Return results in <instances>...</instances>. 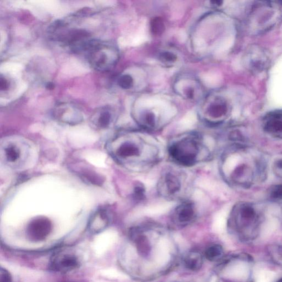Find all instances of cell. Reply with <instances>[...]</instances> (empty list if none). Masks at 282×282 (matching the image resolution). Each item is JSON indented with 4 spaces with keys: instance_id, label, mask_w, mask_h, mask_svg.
<instances>
[{
    "instance_id": "cell-1",
    "label": "cell",
    "mask_w": 282,
    "mask_h": 282,
    "mask_svg": "<svg viewBox=\"0 0 282 282\" xmlns=\"http://www.w3.org/2000/svg\"><path fill=\"white\" fill-rule=\"evenodd\" d=\"M145 132L130 130L117 133L107 144L110 156L133 171H143L155 166L160 160L161 149Z\"/></svg>"
},
{
    "instance_id": "cell-2",
    "label": "cell",
    "mask_w": 282,
    "mask_h": 282,
    "mask_svg": "<svg viewBox=\"0 0 282 282\" xmlns=\"http://www.w3.org/2000/svg\"><path fill=\"white\" fill-rule=\"evenodd\" d=\"M260 152L240 144L229 147L223 153L219 169L222 178L236 187H250L264 178L266 164Z\"/></svg>"
},
{
    "instance_id": "cell-3",
    "label": "cell",
    "mask_w": 282,
    "mask_h": 282,
    "mask_svg": "<svg viewBox=\"0 0 282 282\" xmlns=\"http://www.w3.org/2000/svg\"><path fill=\"white\" fill-rule=\"evenodd\" d=\"M168 153L170 160L183 167L195 166L208 161L212 157L206 139L197 132L182 133L170 140Z\"/></svg>"
},
{
    "instance_id": "cell-4",
    "label": "cell",
    "mask_w": 282,
    "mask_h": 282,
    "mask_svg": "<svg viewBox=\"0 0 282 282\" xmlns=\"http://www.w3.org/2000/svg\"><path fill=\"white\" fill-rule=\"evenodd\" d=\"M189 186L188 176L183 171L170 168L164 170L157 185L159 195L168 200L185 199L186 192Z\"/></svg>"
},
{
    "instance_id": "cell-5",
    "label": "cell",
    "mask_w": 282,
    "mask_h": 282,
    "mask_svg": "<svg viewBox=\"0 0 282 282\" xmlns=\"http://www.w3.org/2000/svg\"><path fill=\"white\" fill-rule=\"evenodd\" d=\"M229 105L220 93H210L205 98L199 109L201 120L210 126H217L224 122L229 114Z\"/></svg>"
},
{
    "instance_id": "cell-6",
    "label": "cell",
    "mask_w": 282,
    "mask_h": 282,
    "mask_svg": "<svg viewBox=\"0 0 282 282\" xmlns=\"http://www.w3.org/2000/svg\"><path fill=\"white\" fill-rule=\"evenodd\" d=\"M229 215V221L241 231H254L259 226L261 215L255 205L239 202L235 204Z\"/></svg>"
},
{
    "instance_id": "cell-7",
    "label": "cell",
    "mask_w": 282,
    "mask_h": 282,
    "mask_svg": "<svg viewBox=\"0 0 282 282\" xmlns=\"http://www.w3.org/2000/svg\"><path fill=\"white\" fill-rule=\"evenodd\" d=\"M102 45L92 41L89 48L87 50L91 52V62L93 66L100 70H106L112 67L118 59V52L113 47L110 46L107 52L102 49Z\"/></svg>"
},
{
    "instance_id": "cell-8",
    "label": "cell",
    "mask_w": 282,
    "mask_h": 282,
    "mask_svg": "<svg viewBox=\"0 0 282 282\" xmlns=\"http://www.w3.org/2000/svg\"><path fill=\"white\" fill-rule=\"evenodd\" d=\"M174 90L179 96L187 100L198 99L202 93L200 82L189 74H182L178 76L174 82Z\"/></svg>"
},
{
    "instance_id": "cell-9",
    "label": "cell",
    "mask_w": 282,
    "mask_h": 282,
    "mask_svg": "<svg viewBox=\"0 0 282 282\" xmlns=\"http://www.w3.org/2000/svg\"><path fill=\"white\" fill-rule=\"evenodd\" d=\"M28 146L20 140L8 139L2 145V156L9 166L18 167L25 161Z\"/></svg>"
},
{
    "instance_id": "cell-10",
    "label": "cell",
    "mask_w": 282,
    "mask_h": 282,
    "mask_svg": "<svg viewBox=\"0 0 282 282\" xmlns=\"http://www.w3.org/2000/svg\"><path fill=\"white\" fill-rule=\"evenodd\" d=\"M52 228V223L49 219L38 217L29 223L27 228V236L34 242H40L49 236Z\"/></svg>"
},
{
    "instance_id": "cell-11",
    "label": "cell",
    "mask_w": 282,
    "mask_h": 282,
    "mask_svg": "<svg viewBox=\"0 0 282 282\" xmlns=\"http://www.w3.org/2000/svg\"><path fill=\"white\" fill-rule=\"evenodd\" d=\"M263 127L270 136L282 139V110H275L264 117Z\"/></svg>"
},
{
    "instance_id": "cell-12",
    "label": "cell",
    "mask_w": 282,
    "mask_h": 282,
    "mask_svg": "<svg viewBox=\"0 0 282 282\" xmlns=\"http://www.w3.org/2000/svg\"><path fill=\"white\" fill-rule=\"evenodd\" d=\"M196 205L189 199H185L180 203L172 210L173 218L181 222L192 220L197 214Z\"/></svg>"
},
{
    "instance_id": "cell-13",
    "label": "cell",
    "mask_w": 282,
    "mask_h": 282,
    "mask_svg": "<svg viewBox=\"0 0 282 282\" xmlns=\"http://www.w3.org/2000/svg\"><path fill=\"white\" fill-rule=\"evenodd\" d=\"M79 266V261L75 256L66 254L56 256L51 263V268L53 271L67 272Z\"/></svg>"
},
{
    "instance_id": "cell-14",
    "label": "cell",
    "mask_w": 282,
    "mask_h": 282,
    "mask_svg": "<svg viewBox=\"0 0 282 282\" xmlns=\"http://www.w3.org/2000/svg\"><path fill=\"white\" fill-rule=\"evenodd\" d=\"M109 217L107 211L99 209L94 214L88 223V228L93 233L101 232L109 225Z\"/></svg>"
},
{
    "instance_id": "cell-15",
    "label": "cell",
    "mask_w": 282,
    "mask_h": 282,
    "mask_svg": "<svg viewBox=\"0 0 282 282\" xmlns=\"http://www.w3.org/2000/svg\"><path fill=\"white\" fill-rule=\"evenodd\" d=\"M170 244L167 239L163 238L158 243L156 251L155 259L160 265H164L170 260Z\"/></svg>"
},
{
    "instance_id": "cell-16",
    "label": "cell",
    "mask_w": 282,
    "mask_h": 282,
    "mask_svg": "<svg viewBox=\"0 0 282 282\" xmlns=\"http://www.w3.org/2000/svg\"><path fill=\"white\" fill-rule=\"evenodd\" d=\"M55 116L58 120L69 125H76L82 121V116L75 110L64 109L63 112L56 113Z\"/></svg>"
},
{
    "instance_id": "cell-17",
    "label": "cell",
    "mask_w": 282,
    "mask_h": 282,
    "mask_svg": "<svg viewBox=\"0 0 282 282\" xmlns=\"http://www.w3.org/2000/svg\"><path fill=\"white\" fill-rule=\"evenodd\" d=\"M112 122V115L109 111H104L98 116L94 123L98 128H106L109 127Z\"/></svg>"
},
{
    "instance_id": "cell-18",
    "label": "cell",
    "mask_w": 282,
    "mask_h": 282,
    "mask_svg": "<svg viewBox=\"0 0 282 282\" xmlns=\"http://www.w3.org/2000/svg\"><path fill=\"white\" fill-rule=\"evenodd\" d=\"M160 61L167 66L172 65L178 61V56L170 51H163L159 55Z\"/></svg>"
},
{
    "instance_id": "cell-19",
    "label": "cell",
    "mask_w": 282,
    "mask_h": 282,
    "mask_svg": "<svg viewBox=\"0 0 282 282\" xmlns=\"http://www.w3.org/2000/svg\"><path fill=\"white\" fill-rule=\"evenodd\" d=\"M151 30L156 35L162 34L165 30V25L161 17H156L151 22Z\"/></svg>"
},
{
    "instance_id": "cell-20",
    "label": "cell",
    "mask_w": 282,
    "mask_h": 282,
    "mask_svg": "<svg viewBox=\"0 0 282 282\" xmlns=\"http://www.w3.org/2000/svg\"><path fill=\"white\" fill-rule=\"evenodd\" d=\"M117 84L123 90H130L134 86V80L131 75L125 74L120 76Z\"/></svg>"
},
{
    "instance_id": "cell-21",
    "label": "cell",
    "mask_w": 282,
    "mask_h": 282,
    "mask_svg": "<svg viewBox=\"0 0 282 282\" xmlns=\"http://www.w3.org/2000/svg\"><path fill=\"white\" fill-rule=\"evenodd\" d=\"M272 170L277 177L282 180V155L276 157L272 163Z\"/></svg>"
},
{
    "instance_id": "cell-22",
    "label": "cell",
    "mask_w": 282,
    "mask_h": 282,
    "mask_svg": "<svg viewBox=\"0 0 282 282\" xmlns=\"http://www.w3.org/2000/svg\"><path fill=\"white\" fill-rule=\"evenodd\" d=\"M270 198L275 201H282V185L273 186L269 192Z\"/></svg>"
},
{
    "instance_id": "cell-23",
    "label": "cell",
    "mask_w": 282,
    "mask_h": 282,
    "mask_svg": "<svg viewBox=\"0 0 282 282\" xmlns=\"http://www.w3.org/2000/svg\"><path fill=\"white\" fill-rule=\"evenodd\" d=\"M0 282H12L11 275L7 269H1V271H0Z\"/></svg>"
},
{
    "instance_id": "cell-24",
    "label": "cell",
    "mask_w": 282,
    "mask_h": 282,
    "mask_svg": "<svg viewBox=\"0 0 282 282\" xmlns=\"http://www.w3.org/2000/svg\"><path fill=\"white\" fill-rule=\"evenodd\" d=\"M8 86L9 84L7 80L2 76L1 79H0V88H1L2 91L7 90Z\"/></svg>"
},
{
    "instance_id": "cell-25",
    "label": "cell",
    "mask_w": 282,
    "mask_h": 282,
    "mask_svg": "<svg viewBox=\"0 0 282 282\" xmlns=\"http://www.w3.org/2000/svg\"><path fill=\"white\" fill-rule=\"evenodd\" d=\"M211 5L214 7L218 8L222 6L223 2L222 1H213L210 2Z\"/></svg>"
},
{
    "instance_id": "cell-26",
    "label": "cell",
    "mask_w": 282,
    "mask_h": 282,
    "mask_svg": "<svg viewBox=\"0 0 282 282\" xmlns=\"http://www.w3.org/2000/svg\"><path fill=\"white\" fill-rule=\"evenodd\" d=\"M54 87H55L54 85L52 83H49L47 84L46 86L47 89L48 90H53L54 89Z\"/></svg>"
},
{
    "instance_id": "cell-27",
    "label": "cell",
    "mask_w": 282,
    "mask_h": 282,
    "mask_svg": "<svg viewBox=\"0 0 282 282\" xmlns=\"http://www.w3.org/2000/svg\"><path fill=\"white\" fill-rule=\"evenodd\" d=\"M278 253L282 257V246L278 248Z\"/></svg>"
},
{
    "instance_id": "cell-28",
    "label": "cell",
    "mask_w": 282,
    "mask_h": 282,
    "mask_svg": "<svg viewBox=\"0 0 282 282\" xmlns=\"http://www.w3.org/2000/svg\"><path fill=\"white\" fill-rule=\"evenodd\" d=\"M277 282H282V278L278 280Z\"/></svg>"
},
{
    "instance_id": "cell-29",
    "label": "cell",
    "mask_w": 282,
    "mask_h": 282,
    "mask_svg": "<svg viewBox=\"0 0 282 282\" xmlns=\"http://www.w3.org/2000/svg\"><path fill=\"white\" fill-rule=\"evenodd\" d=\"M62 282H72V281H62Z\"/></svg>"
}]
</instances>
